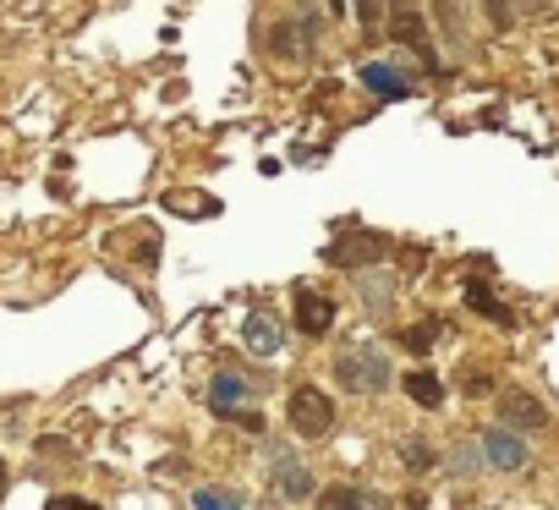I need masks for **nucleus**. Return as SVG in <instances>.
<instances>
[{"mask_svg": "<svg viewBox=\"0 0 559 510\" xmlns=\"http://www.w3.org/2000/svg\"><path fill=\"white\" fill-rule=\"evenodd\" d=\"M335 379L346 390H357V395H373V390L390 384V357L379 346H352V352L335 357Z\"/></svg>", "mask_w": 559, "mask_h": 510, "instance_id": "obj_1", "label": "nucleus"}, {"mask_svg": "<svg viewBox=\"0 0 559 510\" xmlns=\"http://www.w3.org/2000/svg\"><path fill=\"white\" fill-rule=\"evenodd\" d=\"M286 417H292V428H297L302 439H324V434L335 428V401H330L324 390H313V384H297Z\"/></svg>", "mask_w": 559, "mask_h": 510, "instance_id": "obj_2", "label": "nucleus"}, {"mask_svg": "<svg viewBox=\"0 0 559 510\" xmlns=\"http://www.w3.org/2000/svg\"><path fill=\"white\" fill-rule=\"evenodd\" d=\"M384 252H390V241H384L379 230H346L341 241H330L324 259H330V264H341V270H362V264L384 259Z\"/></svg>", "mask_w": 559, "mask_h": 510, "instance_id": "obj_3", "label": "nucleus"}, {"mask_svg": "<svg viewBox=\"0 0 559 510\" xmlns=\"http://www.w3.org/2000/svg\"><path fill=\"white\" fill-rule=\"evenodd\" d=\"M241 341H247V352H252V357H274V352H280V341H286V330H280V319H274L269 308H258V313H247Z\"/></svg>", "mask_w": 559, "mask_h": 510, "instance_id": "obj_4", "label": "nucleus"}, {"mask_svg": "<svg viewBox=\"0 0 559 510\" xmlns=\"http://www.w3.org/2000/svg\"><path fill=\"white\" fill-rule=\"evenodd\" d=\"M483 455H488L499 472H521V466H526V444H521L510 428H488V434H483Z\"/></svg>", "mask_w": 559, "mask_h": 510, "instance_id": "obj_5", "label": "nucleus"}, {"mask_svg": "<svg viewBox=\"0 0 559 510\" xmlns=\"http://www.w3.org/2000/svg\"><path fill=\"white\" fill-rule=\"evenodd\" d=\"M247 395H252V384H247L236 368H219L214 384H209V406H214V417H219V412H241Z\"/></svg>", "mask_w": 559, "mask_h": 510, "instance_id": "obj_6", "label": "nucleus"}, {"mask_svg": "<svg viewBox=\"0 0 559 510\" xmlns=\"http://www.w3.org/2000/svg\"><path fill=\"white\" fill-rule=\"evenodd\" d=\"M297 324H302V335H330V324H335V303L319 297V292H297Z\"/></svg>", "mask_w": 559, "mask_h": 510, "instance_id": "obj_7", "label": "nucleus"}, {"mask_svg": "<svg viewBox=\"0 0 559 510\" xmlns=\"http://www.w3.org/2000/svg\"><path fill=\"white\" fill-rule=\"evenodd\" d=\"M499 417H504V428H543V423H548L543 401H532L526 390H510V395L499 401Z\"/></svg>", "mask_w": 559, "mask_h": 510, "instance_id": "obj_8", "label": "nucleus"}, {"mask_svg": "<svg viewBox=\"0 0 559 510\" xmlns=\"http://www.w3.org/2000/svg\"><path fill=\"white\" fill-rule=\"evenodd\" d=\"M362 83H368L379 99H406V94H412L406 72H401V67H390V61H368V67H362Z\"/></svg>", "mask_w": 559, "mask_h": 510, "instance_id": "obj_9", "label": "nucleus"}, {"mask_svg": "<svg viewBox=\"0 0 559 510\" xmlns=\"http://www.w3.org/2000/svg\"><path fill=\"white\" fill-rule=\"evenodd\" d=\"M274 466H280V494H286V499H308L313 494V472L297 466L286 450H274Z\"/></svg>", "mask_w": 559, "mask_h": 510, "instance_id": "obj_10", "label": "nucleus"}, {"mask_svg": "<svg viewBox=\"0 0 559 510\" xmlns=\"http://www.w3.org/2000/svg\"><path fill=\"white\" fill-rule=\"evenodd\" d=\"M165 209H181L187 220H209V214H219V203H214L209 192H170Z\"/></svg>", "mask_w": 559, "mask_h": 510, "instance_id": "obj_11", "label": "nucleus"}, {"mask_svg": "<svg viewBox=\"0 0 559 510\" xmlns=\"http://www.w3.org/2000/svg\"><path fill=\"white\" fill-rule=\"evenodd\" d=\"M406 395H412L417 406H439V401H444V384H439L433 373L417 368V373H406Z\"/></svg>", "mask_w": 559, "mask_h": 510, "instance_id": "obj_12", "label": "nucleus"}, {"mask_svg": "<svg viewBox=\"0 0 559 510\" xmlns=\"http://www.w3.org/2000/svg\"><path fill=\"white\" fill-rule=\"evenodd\" d=\"M379 499H362L357 488H324L319 494V510H373Z\"/></svg>", "mask_w": 559, "mask_h": 510, "instance_id": "obj_13", "label": "nucleus"}, {"mask_svg": "<svg viewBox=\"0 0 559 510\" xmlns=\"http://www.w3.org/2000/svg\"><path fill=\"white\" fill-rule=\"evenodd\" d=\"M192 510H241V499L230 488H198L192 494Z\"/></svg>", "mask_w": 559, "mask_h": 510, "instance_id": "obj_14", "label": "nucleus"}, {"mask_svg": "<svg viewBox=\"0 0 559 510\" xmlns=\"http://www.w3.org/2000/svg\"><path fill=\"white\" fill-rule=\"evenodd\" d=\"M466 297H472V308H477V313H483V319H499V324H510V308H499V303H493V292H488V286H472V292H466Z\"/></svg>", "mask_w": 559, "mask_h": 510, "instance_id": "obj_15", "label": "nucleus"}, {"mask_svg": "<svg viewBox=\"0 0 559 510\" xmlns=\"http://www.w3.org/2000/svg\"><path fill=\"white\" fill-rule=\"evenodd\" d=\"M433 335H439V324H433V319H428V324H417V330H406V335H401V341H406V346H412V352H428V346H433Z\"/></svg>", "mask_w": 559, "mask_h": 510, "instance_id": "obj_16", "label": "nucleus"}, {"mask_svg": "<svg viewBox=\"0 0 559 510\" xmlns=\"http://www.w3.org/2000/svg\"><path fill=\"white\" fill-rule=\"evenodd\" d=\"M395 286L384 281V275H373V281H362V297H368V308H384V297H390Z\"/></svg>", "mask_w": 559, "mask_h": 510, "instance_id": "obj_17", "label": "nucleus"}, {"mask_svg": "<svg viewBox=\"0 0 559 510\" xmlns=\"http://www.w3.org/2000/svg\"><path fill=\"white\" fill-rule=\"evenodd\" d=\"M45 510H99V505H94V499H83V494H56Z\"/></svg>", "mask_w": 559, "mask_h": 510, "instance_id": "obj_18", "label": "nucleus"}, {"mask_svg": "<svg viewBox=\"0 0 559 510\" xmlns=\"http://www.w3.org/2000/svg\"><path fill=\"white\" fill-rule=\"evenodd\" d=\"M219 417H230V423H241V428H252V434H263V412H219Z\"/></svg>", "mask_w": 559, "mask_h": 510, "instance_id": "obj_19", "label": "nucleus"}, {"mask_svg": "<svg viewBox=\"0 0 559 510\" xmlns=\"http://www.w3.org/2000/svg\"><path fill=\"white\" fill-rule=\"evenodd\" d=\"M401 455H406V461H412V466H428V461H433V455H428V444H423V439H406V444H401Z\"/></svg>", "mask_w": 559, "mask_h": 510, "instance_id": "obj_20", "label": "nucleus"}, {"mask_svg": "<svg viewBox=\"0 0 559 510\" xmlns=\"http://www.w3.org/2000/svg\"><path fill=\"white\" fill-rule=\"evenodd\" d=\"M0 477H7V466H0Z\"/></svg>", "mask_w": 559, "mask_h": 510, "instance_id": "obj_21", "label": "nucleus"}]
</instances>
